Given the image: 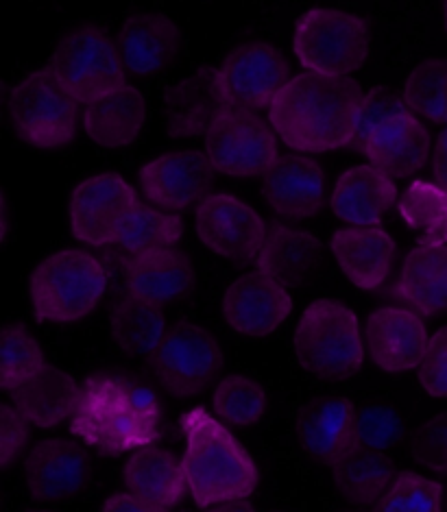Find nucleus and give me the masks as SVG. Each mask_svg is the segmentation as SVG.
Masks as SVG:
<instances>
[{
	"label": "nucleus",
	"mask_w": 447,
	"mask_h": 512,
	"mask_svg": "<svg viewBox=\"0 0 447 512\" xmlns=\"http://www.w3.org/2000/svg\"><path fill=\"white\" fill-rule=\"evenodd\" d=\"M83 129L101 146H127L134 142L144 127L147 109L140 92L125 85L103 99L83 105Z\"/></svg>",
	"instance_id": "bb28decb"
},
{
	"label": "nucleus",
	"mask_w": 447,
	"mask_h": 512,
	"mask_svg": "<svg viewBox=\"0 0 447 512\" xmlns=\"http://www.w3.org/2000/svg\"><path fill=\"white\" fill-rule=\"evenodd\" d=\"M369 351L382 371L400 373L419 367L428 347L426 325L406 308H382L369 316Z\"/></svg>",
	"instance_id": "6ab92c4d"
},
{
	"label": "nucleus",
	"mask_w": 447,
	"mask_h": 512,
	"mask_svg": "<svg viewBox=\"0 0 447 512\" xmlns=\"http://www.w3.org/2000/svg\"><path fill=\"white\" fill-rule=\"evenodd\" d=\"M406 227L424 245H447V190L428 181H413L400 203Z\"/></svg>",
	"instance_id": "72a5a7b5"
},
{
	"label": "nucleus",
	"mask_w": 447,
	"mask_h": 512,
	"mask_svg": "<svg viewBox=\"0 0 447 512\" xmlns=\"http://www.w3.org/2000/svg\"><path fill=\"white\" fill-rule=\"evenodd\" d=\"M59 81L81 107L125 88L123 62L112 40L99 29L70 31L57 46L55 68Z\"/></svg>",
	"instance_id": "1a4fd4ad"
},
{
	"label": "nucleus",
	"mask_w": 447,
	"mask_h": 512,
	"mask_svg": "<svg viewBox=\"0 0 447 512\" xmlns=\"http://www.w3.org/2000/svg\"><path fill=\"white\" fill-rule=\"evenodd\" d=\"M46 369L42 349L18 325L3 329V349H0V386L7 393L38 377Z\"/></svg>",
	"instance_id": "f704fd0d"
},
{
	"label": "nucleus",
	"mask_w": 447,
	"mask_h": 512,
	"mask_svg": "<svg viewBox=\"0 0 447 512\" xmlns=\"http://www.w3.org/2000/svg\"><path fill=\"white\" fill-rule=\"evenodd\" d=\"M203 512H253V506L249 502H245V499H234V502L212 504Z\"/></svg>",
	"instance_id": "a18cd8bd"
},
{
	"label": "nucleus",
	"mask_w": 447,
	"mask_h": 512,
	"mask_svg": "<svg viewBox=\"0 0 447 512\" xmlns=\"http://www.w3.org/2000/svg\"><path fill=\"white\" fill-rule=\"evenodd\" d=\"M362 99L365 94L354 79L301 72L277 94L269 123L297 151H334L354 142Z\"/></svg>",
	"instance_id": "f257e3e1"
},
{
	"label": "nucleus",
	"mask_w": 447,
	"mask_h": 512,
	"mask_svg": "<svg viewBox=\"0 0 447 512\" xmlns=\"http://www.w3.org/2000/svg\"><path fill=\"white\" fill-rule=\"evenodd\" d=\"M332 469L336 489L341 491L347 502L356 506H371L380 502V497L395 478L389 458L362 447H354Z\"/></svg>",
	"instance_id": "7c9ffc66"
},
{
	"label": "nucleus",
	"mask_w": 447,
	"mask_h": 512,
	"mask_svg": "<svg viewBox=\"0 0 447 512\" xmlns=\"http://www.w3.org/2000/svg\"><path fill=\"white\" fill-rule=\"evenodd\" d=\"M434 177L447 190V129L441 131L437 142V153H434Z\"/></svg>",
	"instance_id": "c03bdc74"
},
{
	"label": "nucleus",
	"mask_w": 447,
	"mask_h": 512,
	"mask_svg": "<svg viewBox=\"0 0 447 512\" xmlns=\"http://www.w3.org/2000/svg\"><path fill=\"white\" fill-rule=\"evenodd\" d=\"M293 312L288 292L260 273L236 279L223 297V314L229 327L245 336H267Z\"/></svg>",
	"instance_id": "a211bd4d"
},
{
	"label": "nucleus",
	"mask_w": 447,
	"mask_h": 512,
	"mask_svg": "<svg viewBox=\"0 0 447 512\" xmlns=\"http://www.w3.org/2000/svg\"><path fill=\"white\" fill-rule=\"evenodd\" d=\"M0 430H3V454H0V462L9 465L11 458L18 454L24 441H27V421H24L16 408L3 406L0 408Z\"/></svg>",
	"instance_id": "79ce46f5"
},
{
	"label": "nucleus",
	"mask_w": 447,
	"mask_h": 512,
	"mask_svg": "<svg viewBox=\"0 0 447 512\" xmlns=\"http://www.w3.org/2000/svg\"><path fill=\"white\" fill-rule=\"evenodd\" d=\"M29 491L44 502H59L79 493L90 480L86 449L62 438H46L33 445L24 460Z\"/></svg>",
	"instance_id": "dca6fc26"
},
{
	"label": "nucleus",
	"mask_w": 447,
	"mask_h": 512,
	"mask_svg": "<svg viewBox=\"0 0 447 512\" xmlns=\"http://www.w3.org/2000/svg\"><path fill=\"white\" fill-rule=\"evenodd\" d=\"M262 194L275 214L293 221L308 218L325 199L323 170L310 157L286 155L264 175Z\"/></svg>",
	"instance_id": "aec40b11"
},
{
	"label": "nucleus",
	"mask_w": 447,
	"mask_h": 512,
	"mask_svg": "<svg viewBox=\"0 0 447 512\" xmlns=\"http://www.w3.org/2000/svg\"><path fill=\"white\" fill-rule=\"evenodd\" d=\"M373 512H441V486L417 473H397Z\"/></svg>",
	"instance_id": "4c0bfd02"
},
{
	"label": "nucleus",
	"mask_w": 447,
	"mask_h": 512,
	"mask_svg": "<svg viewBox=\"0 0 447 512\" xmlns=\"http://www.w3.org/2000/svg\"><path fill=\"white\" fill-rule=\"evenodd\" d=\"M393 297L415 314L447 310V245L419 242L410 249L397 271Z\"/></svg>",
	"instance_id": "412c9836"
},
{
	"label": "nucleus",
	"mask_w": 447,
	"mask_h": 512,
	"mask_svg": "<svg viewBox=\"0 0 447 512\" xmlns=\"http://www.w3.org/2000/svg\"><path fill=\"white\" fill-rule=\"evenodd\" d=\"M295 53L308 72L347 77L371 53V33L360 16L338 9H310L295 29Z\"/></svg>",
	"instance_id": "0eeeda50"
},
{
	"label": "nucleus",
	"mask_w": 447,
	"mask_h": 512,
	"mask_svg": "<svg viewBox=\"0 0 447 512\" xmlns=\"http://www.w3.org/2000/svg\"><path fill=\"white\" fill-rule=\"evenodd\" d=\"M107 271L81 249H64L46 258L31 277L35 314L46 321L72 323L90 314L105 297Z\"/></svg>",
	"instance_id": "39448f33"
},
{
	"label": "nucleus",
	"mask_w": 447,
	"mask_h": 512,
	"mask_svg": "<svg viewBox=\"0 0 447 512\" xmlns=\"http://www.w3.org/2000/svg\"><path fill=\"white\" fill-rule=\"evenodd\" d=\"M101 512H166V510L144 502V499L131 495V493H118V495L107 499Z\"/></svg>",
	"instance_id": "37998d69"
},
{
	"label": "nucleus",
	"mask_w": 447,
	"mask_h": 512,
	"mask_svg": "<svg viewBox=\"0 0 447 512\" xmlns=\"http://www.w3.org/2000/svg\"><path fill=\"white\" fill-rule=\"evenodd\" d=\"M406 105L432 123H447V59H430L408 77Z\"/></svg>",
	"instance_id": "c9c22d12"
},
{
	"label": "nucleus",
	"mask_w": 447,
	"mask_h": 512,
	"mask_svg": "<svg viewBox=\"0 0 447 512\" xmlns=\"http://www.w3.org/2000/svg\"><path fill=\"white\" fill-rule=\"evenodd\" d=\"M264 406H267V397H264L262 388L247 380V377H227L214 393V410L219 417L236 428H245L262 419Z\"/></svg>",
	"instance_id": "e433bc0d"
},
{
	"label": "nucleus",
	"mask_w": 447,
	"mask_h": 512,
	"mask_svg": "<svg viewBox=\"0 0 447 512\" xmlns=\"http://www.w3.org/2000/svg\"><path fill=\"white\" fill-rule=\"evenodd\" d=\"M214 168L208 157L192 151L166 153L140 170V188L164 210L184 212L205 201L212 186Z\"/></svg>",
	"instance_id": "2eb2a0df"
},
{
	"label": "nucleus",
	"mask_w": 447,
	"mask_h": 512,
	"mask_svg": "<svg viewBox=\"0 0 447 512\" xmlns=\"http://www.w3.org/2000/svg\"><path fill=\"white\" fill-rule=\"evenodd\" d=\"M77 105L51 68L31 72L9 94L18 136L40 149H53L75 136Z\"/></svg>",
	"instance_id": "6e6552de"
},
{
	"label": "nucleus",
	"mask_w": 447,
	"mask_h": 512,
	"mask_svg": "<svg viewBox=\"0 0 447 512\" xmlns=\"http://www.w3.org/2000/svg\"><path fill=\"white\" fill-rule=\"evenodd\" d=\"M79 393L81 388L68 373L46 367L29 384L11 390L9 395L24 421L38 428H55L75 414Z\"/></svg>",
	"instance_id": "c85d7f7f"
},
{
	"label": "nucleus",
	"mask_w": 447,
	"mask_h": 512,
	"mask_svg": "<svg viewBox=\"0 0 447 512\" xmlns=\"http://www.w3.org/2000/svg\"><path fill=\"white\" fill-rule=\"evenodd\" d=\"M153 364L168 393L192 397L203 393L219 375L223 353L205 329L197 325H175L155 349Z\"/></svg>",
	"instance_id": "9b49d317"
},
{
	"label": "nucleus",
	"mask_w": 447,
	"mask_h": 512,
	"mask_svg": "<svg viewBox=\"0 0 447 512\" xmlns=\"http://www.w3.org/2000/svg\"><path fill=\"white\" fill-rule=\"evenodd\" d=\"M160 412L151 388L120 375H94L81 388L70 432L116 456L151 445L160 436Z\"/></svg>",
	"instance_id": "f03ea898"
},
{
	"label": "nucleus",
	"mask_w": 447,
	"mask_h": 512,
	"mask_svg": "<svg viewBox=\"0 0 447 512\" xmlns=\"http://www.w3.org/2000/svg\"><path fill=\"white\" fill-rule=\"evenodd\" d=\"M301 445L312 458L334 467L356 447V412L347 399L321 397L301 414Z\"/></svg>",
	"instance_id": "4be33fe9"
},
{
	"label": "nucleus",
	"mask_w": 447,
	"mask_h": 512,
	"mask_svg": "<svg viewBox=\"0 0 447 512\" xmlns=\"http://www.w3.org/2000/svg\"><path fill=\"white\" fill-rule=\"evenodd\" d=\"M400 414L389 406H367L356 414V447L384 454L402 441Z\"/></svg>",
	"instance_id": "58836bf2"
},
{
	"label": "nucleus",
	"mask_w": 447,
	"mask_h": 512,
	"mask_svg": "<svg viewBox=\"0 0 447 512\" xmlns=\"http://www.w3.org/2000/svg\"><path fill=\"white\" fill-rule=\"evenodd\" d=\"M125 284L131 297L151 303L181 299L195 284L188 258L177 249H155L134 255L125 266Z\"/></svg>",
	"instance_id": "393cba45"
},
{
	"label": "nucleus",
	"mask_w": 447,
	"mask_h": 512,
	"mask_svg": "<svg viewBox=\"0 0 447 512\" xmlns=\"http://www.w3.org/2000/svg\"><path fill=\"white\" fill-rule=\"evenodd\" d=\"M186 454L181 460L186 482L199 508L234 502L258 484L256 462L245 447L203 408L184 417Z\"/></svg>",
	"instance_id": "7ed1b4c3"
},
{
	"label": "nucleus",
	"mask_w": 447,
	"mask_h": 512,
	"mask_svg": "<svg viewBox=\"0 0 447 512\" xmlns=\"http://www.w3.org/2000/svg\"><path fill=\"white\" fill-rule=\"evenodd\" d=\"M415 458L426 467L447 473V414L430 419L415 434Z\"/></svg>",
	"instance_id": "ea45409f"
},
{
	"label": "nucleus",
	"mask_w": 447,
	"mask_h": 512,
	"mask_svg": "<svg viewBox=\"0 0 447 512\" xmlns=\"http://www.w3.org/2000/svg\"><path fill=\"white\" fill-rule=\"evenodd\" d=\"M397 197L393 179L376 166L349 168L336 181L332 210L345 223L356 227L378 225Z\"/></svg>",
	"instance_id": "b1692460"
},
{
	"label": "nucleus",
	"mask_w": 447,
	"mask_h": 512,
	"mask_svg": "<svg viewBox=\"0 0 447 512\" xmlns=\"http://www.w3.org/2000/svg\"><path fill=\"white\" fill-rule=\"evenodd\" d=\"M295 353L301 367L319 377L354 375L365 360L356 314L330 299L310 303L297 325Z\"/></svg>",
	"instance_id": "423d86ee"
},
{
	"label": "nucleus",
	"mask_w": 447,
	"mask_h": 512,
	"mask_svg": "<svg viewBox=\"0 0 447 512\" xmlns=\"http://www.w3.org/2000/svg\"><path fill=\"white\" fill-rule=\"evenodd\" d=\"M181 234H184V225L179 218L138 203L120 221L114 234V245L140 255L155 249H171Z\"/></svg>",
	"instance_id": "473e14b6"
},
{
	"label": "nucleus",
	"mask_w": 447,
	"mask_h": 512,
	"mask_svg": "<svg viewBox=\"0 0 447 512\" xmlns=\"http://www.w3.org/2000/svg\"><path fill=\"white\" fill-rule=\"evenodd\" d=\"M140 203L123 177L105 173L86 179L72 192L68 216L72 234L92 247L114 245L120 221Z\"/></svg>",
	"instance_id": "ddd939ff"
},
{
	"label": "nucleus",
	"mask_w": 447,
	"mask_h": 512,
	"mask_svg": "<svg viewBox=\"0 0 447 512\" xmlns=\"http://www.w3.org/2000/svg\"><path fill=\"white\" fill-rule=\"evenodd\" d=\"M125 482L131 495L157 508L177 506L186 493L184 467L162 449H140L125 465Z\"/></svg>",
	"instance_id": "c756f323"
},
{
	"label": "nucleus",
	"mask_w": 447,
	"mask_h": 512,
	"mask_svg": "<svg viewBox=\"0 0 447 512\" xmlns=\"http://www.w3.org/2000/svg\"><path fill=\"white\" fill-rule=\"evenodd\" d=\"M112 338L120 351L131 356L155 353L166 336L164 316L151 301L127 297L114 303L110 312Z\"/></svg>",
	"instance_id": "2f4dec72"
},
{
	"label": "nucleus",
	"mask_w": 447,
	"mask_h": 512,
	"mask_svg": "<svg viewBox=\"0 0 447 512\" xmlns=\"http://www.w3.org/2000/svg\"><path fill=\"white\" fill-rule=\"evenodd\" d=\"M332 251L349 282L362 290H376L389 277L395 242L378 225L345 227L332 236Z\"/></svg>",
	"instance_id": "5701e85b"
},
{
	"label": "nucleus",
	"mask_w": 447,
	"mask_h": 512,
	"mask_svg": "<svg viewBox=\"0 0 447 512\" xmlns=\"http://www.w3.org/2000/svg\"><path fill=\"white\" fill-rule=\"evenodd\" d=\"M445 27H447V5H445Z\"/></svg>",
	"instance_id": "de8ad7c7"
},
{
	"label": "nucleus",
	"mask_w": 447,
	"mask_h": 512,
	"mask_svg": "<svg viewBox=\"0 0 447 512\" xmlns=\"http://www.w3.org/2000/svg\"><path fill=\"white\" fill-rule=\"evenodd\" d=\"M321 242L308 231L273 227L256 258L258 273L282 288H297L317 271Z\"/></svg>",
	"instance_id": "a878e982"
},
{
	"label": "nucleus",
	"mask_w": 447,
	"mask_h": 512,
	"mask_svg": "<svg viewBox=\"0 0 447 512\" xmlns=\"http://www.w3.org/2000/svg\"><path fill=\"white\" fill-rule=\"evenodd\" d=\"M29 512H53V510H29Z\"/></svg>",
	"instance_id": "49530a36"
},
{
	"label": "nucleus",
	"mask_w": 447,
	"mask_h": 512,
	"mask_svg": "<svg viewBox=\"0 0 447 512\" xmlns=\"http://www.w3.org/2000/svg\"><path fill=\"white\" fill-rule=\"evenodd\" d=\"M419 380L432 397H447V327L434 332L428 340L419 362Z\"/></svg>",
	"instance_id": "a19ab883"
},
{
	"label": "nucleus",
	"mask_w": 447,
	"mask_h": 512,
	"mask_svg": "<svg viewBox=\"0 0 447 512\" xmlns=\"http://www.w3.org/2000/svg\"><path fill=\"white\" fill-rule=\"evenodd\" d=\"M179 31L164 16H131L120 31V55L127 70L153 75L171 64L177 53Z\"/></svg>",
	"instance_id": "cd10ccee"
},
{
	"label": "nucleus",
	"mask_w": 447,
	"mask_h": 512,
	"mask_svg": "<svg viewBox=\"0 0 447 512\" xmlns=\"http://www.w3.org/2000/svg\"><path fill=\"white\" fill-rule=\"evenodd\" d=\"M288 64L269 44H245L234 48L219 68V81L229 112L256 114L273 105L286 83Z\"/></svg>",
	"instance_id": "9d476101"
},
{
	"label": "nucleus",
	"mask_w": 447,
	"mask_h": 512,
	"mask_svg": "<svg viewBox=\"0 0 447 512\" xmlns=\"http://www.w3.org/2000/svg\"><path fill=\"white\" fill-rule=\"evenodd\" d=\"M225 114H229V105L221 90L219 70H199L164 94V116L171 136H208Z\"/></svg>",
	"instance_id": "f3484780"
},
{
	"label": "nucleus",
	"mask_w": 447,
	"mask_h": 512,
	"mask_svg": "<svg viewBox=\"0 0 447 512\" xmlns=\"http://www.w3.org/2000/svg\"><path fill=\"white\" fill-rule=\"evenodd\" d=\"M205 155L214 170L232 177L267 175L280 162L273 131L256 114L229 112L205 136Z\"/></svg>",
	"instance_id": "f8f14e48"
},
{
	"label": "nucleus",
	"mask_w": 447,
	"mask_h": 512,
	"mask_svg": "<svg viewBox=\"0 0 447 512\" xmlns=\"http://www.w3.org/2000/svg\"><path fill=\"white\" fill-rule=\"evenodd\" d=\"M197 234L216 255L251 260L267 240V227L251 205L232 194H212L197 207Z\"/></svg>",
	"instance_id": "4468645a"
},
{
	"label": "nucleus",
	"mask_w": 447,
	"mask_h": 512,
	"mask_svg": "<svg viewBox=\"0 0 447 512\" xmlns=\"http://www.w3.org/2000/svg\"><path fill=\"white\" fill-rule=\"evenodd\" d=\"M391 179L413 175L426 164L430 138L413 109L386 88H373L362 99L354 142Z\"/></svg>",
	"instance_id": "20e7f679"
}]
</instances>
